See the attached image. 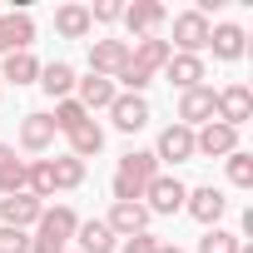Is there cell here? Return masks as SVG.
I'll return each instance as SVG.
<instances>
[{
    "mask_svg": "<svg viewBox=\"0 0 253 253\" xmlns=\"http://www.w3.org/2000/svg\"><path fill=\"white\" fill-rule=\"evenodd\" d=\"M154 174H159V159L149 149H129L114 169V204H139L144 189L154 184Z\"/></svg>",
    "mask_w": 253,
    "mask_h": 253,
    "instance_id": "cell-1",
    "label": "cell"
},
{
    "mask_svg": "<svg viewBox=\"0 0 253 253\" xmlns=\"http://www.w3.org/2000/svg\"><path fill=\"white\" fill-rule=\"evenodd\" d=\"M213 119L228 124V129H243V124L253 119V89H248V84H228V89H218Z\"/></svg>",
    "mask_w": 253,
    "mask_h": 253,
    "instance_id": "cell-2",
    "label": "cell"
},
{
    "mask_svg": "<svg viewBox=\"0 0 253 253\" xmlns=\"http://www.w3.org/2000/svg\"><path fill=\"white\" fill-rule=\"evenodd\" d=\"M209 15H199V10H184V15H174V40L169 45H179L174 55H199V50H209Z\"/></svg>",
    "mask_w": 253,
    "mask_h": 253,
    "instance_id": "cell-3",
    "label": "cell"
},
{
    "mask_svg": "<svg viewBox=\"0 0 253 253\" xmlns=\"http://www.w3.org/2000/svg\"><path fill=\"white\" fill-rule=\"evenodd\" d=\"M124 65H129V40H94L89 45V75L114 80Z\"/></svg>",
    "mask_w": 253,
    "mask_h": 253,
    "instance_id": "cell-4",
    "label": "cell"
},
{
    "mask_svg": "<svg viewBox=\"0 0 253 253\" xmlns=\"http://www.w3.org/2000/svg\"><path fill=\"white\" fill-rule=\"evenodd\" d=\"M169 55H174V45H169V40H159V35H144V40H134V45H129V65H134L139 75H149V80L169 65Z\"/></svg>",
    "mask_w": 253,
    "mask_h": 253,
    "instance_id": "cell-5",
    "label": "cell"
},
{
    "mask_svg": "<svg viewBox=\"0 0 253 253\" xmlns=\"http://www.w3.org/2000/svg\"><path fill=\"white\" fill-rule=\"evenodd\" d=\"M238 149V129H228V124H218V119H209L204 129L194 134V154H209V159H228Z\"/></svg>",
    "mask_w": 253,
    "mask_h": 253,
    "instance_id": "cell-6",
    "label": "cell"
},
{
    "mask_svg": "<svg viewBox=\"0 0 253 253\" xmlns=\"http://www.w3.org/2000/svg\"><path fill=\"white\" fill-rule=\"evenodd\" d=\"M144 199H149V204H144L149 213H179L184 199H189V189H184L179 179H169V174H154V184L144 189Z\"/></svg>",
    "mask_w": 253,
    "mask_h": 253,
    "instance_id": "cell-7",
    "label": "cell"
},
{
    "mask_svg": "<svg viewBox=\"0 0 253 253\" xmlns=\"http://www.w3.org/2000/svg\"><path fill=\"white\" fill-rule=\"evenodd\" d=\"M40 213H45V204L35 194H5L0 199V223L5 228H30V223H40Z\"/></svg>",
    "mask_w": 253,
    "mask_h": 253,
    "instance_id": "cell-8",
    "label": "cell"
},
{
    "mask_svg": "<svg viewBox=\"0 0 253 253\" xmlns=\"http://www.w3.org/2000/svg\"><path fill=\"white\" fill-rule=\"evenodd\" d=\"M213 104H218V94H213L209 84L184 89V94H179V124H184V129H194V124H209V119H213Z\"/></svg>",
    "mask_w": 253,
    "mask_h": 253,
    "instance_id": "cell-9",
    "label": "cell"
},
{
    "mask_svg": "<svg viewBox=\"0 0 253 253\" xmlns=\"http://www.w3.org/2000/svg\"><path fill=\"white\" fill-rule=\"evenodd\" d=\"M109 114H114V129L134 134V129H144V124H149V99H144V94H114Z\"/></svg>",
    "mask_w": 253,
    "mask_h": 253,
    "instance_id": "cell-10",
    "label": "cell"
},
{
    "mask_svg": "<svg viewBox=\"0 0 253 253\" xmlns=\"http://www.w3.org/2000/svg\"><path fill=\"white\" fill-rule=\"evenodd\" d=\"M184 209L199 218V223H209V228H218V218H223V209H228V199L213 189V184H204V189H189V199H184Z\"/></svg>",
    "mask_w": 253,
    "mask_h": 253,
    "instance_id": "cell-11",
    "label": "cell"
},
{
    "mask_svg": "<svg viewBox=\"0 0 253 253\" xmlns=\"http://www.w3.org/2000/svg\"><path fill=\"white\" fill-rule=\"evenodd\" d=\"M104 223L114 238H134V233H149V209L144 204H114Z\"/></svg>",
    "mask_w": 253,
    "mask_h": 253,
    "instance_id": "cell-12",
    "label": "cell"
},
{
    "mask_svg": "<svg viewBox=\"0 0 253 253\" xmlns=\"http://www.w3.org/2000/svg\"><path fill=\"white\" fill-rule=\"evenodd\" d=\"M35 40V20L20 10V15H0V55H15V50H30Z\"/></svg>",
    "mask_w": 253,
    "mask_h": 253,
    "instance_id": "cell-13",
    "label": "cell"
},
{
    "mask_svg": "<svg viewBox=\"0 0 253 253\" xmlns=\"http://www.w3.org/2000/svg\"><path fill=\"white\" fill-rule=\"evenodd\" d=\"M154 159H169V164H184L194 159V129H184V124H169V129L159 134V149Z\"/></svg>",
    "mask_w": 253,
    "mask_h": 253,
    "instance_id": "cell-14",
    "label": "cell"
},
{
    "mask_svg": "<svg viewBox=\"0 0 253 253\" xmlns=\"http://www.w3.org/2000/svg\"><path fill=\"white\" fill-rule=\"evenodd\" d=\"M124 25L144 40V35H154L164 25V5H159V0H134V5H124Z\"/></svg>",
    "mask_w": 253,
    "mask_h": 253,
    "instance_id": "cell-15",
    "label": "cell"
},
{
    "mask_svg": "<svg viewBox=\"0 0 253 253\" xmlns=\"http://www.w3.org/2000/svg\"><path fill=\"white\" fill-rule=\"evenodd\" d=\"M55 119L50 114H25V124H20V144L30 149V154H45L50 144H55Z\"/></svg>",
    "mask_w": 253,
    "mask_h": 253,
    "instance_id": "cell-16",
    "label": "cell"
},
{
    "mask_svg": "<svg viewBox=\"0 0 253 253\" xmlns=\"http://www.w3.org/2000/svg\"><path fill=\"white\" fill-rule=\"evenodd\" d=\"M164 80L179 84V89H199V84H204V60H199V55H169Z\"/></svg>",
    "mask_w": 253,
    "mask_h": 253,
    "instance_id": "cell-17",
    "label": "cell"
},
{
    "mask_svg": "<svg viewBox=\"0 0 253 253\" xmlns=\"http://www.w3.org/2000/svg\"><path fill=\"white\" fill-rule=\"evenodd\" d=\"M75 238H80V253H114V248H119V238L109 233V223H104V218L80 223V228H75Z\"/></svg>",
    "mask_w": 253,
    "mask_h": 253,
    "instance_id": "cell-18",
    "label": "cell"
},
{
    "mask_svg": "<svg viewBox=\"0 0 253 253\" xmlns=\"http://www.w3.org/2000/svg\"><path fill=\"white\" fill-rule=\"evenodd\" d=\"M80 84V104H84V114H94V109H109L114 104V80H99V75H89V80H75Z\"/></svg>",
    "mask_w": 253,
    "mask_h": 253,
    "instance_id": "cell-19",
    "label": "cell"
},
{
    "mask_svg": "<svg viewBox=\"0 0 253 253\" xmlns=\"http://www.w3.org/2000/svg\"><path fill=\"white\" fill-rule=\"evenodd\" d=\"M40 89L60 104V99H70V89H75V70L65 65V60H55V65H45L40 70Z\"/></svg>",
    "mask_w": 253,
    "mask_h": 253,
    "instance_id": "cell-20",
    "label": "cell"
},
{
    "mask_svg": "<svg viewBox=\"0 0 253 253\" xmlns=\"http://www.w3.org/2000/svg\"><path fill=\"white\" fill-rule=\"evenodd\" d=\"M89 25H94V20H89L84 5H60V10H55V30H60L65 40H84Z\"/></svg>",
    "mask_w": 253,
    "mask_h": 253,
    "instance_id": "cell-21",
    "label": "cell"
},
{
    "mask_svg": "<svg viewBox=\"0 0 253 253\" xmlns=\"http://www.w3.org/2000/svg\"><path fill=\"white\" fill-rule=\"evenodd\" d=\"M99 149H104V129H99L94 119H84L80 129H70V154H75V159H89V154H99Z\"/></svg>",
    "mask_w": 253,
    "mask_h": 253,
    "instance_id": "cell-22",
    "label": "cell"
},
{
    "mask_svg": "<svg viewBox=\"0 0 253 253\" xmlns=\"http://www.w3.org/2000/svg\"><path fill=\"white\" fill-rule=\"evenodd\" d=\"M0 75H5L10 84H35L40 80V60L30 50H15V55H5V70H0Z\"/></svg>",
    "mask_w": 253,
    "mask_h": 253,
    "instance_id": "cell-23",
    "label": "cell"
},
{
    "mask_svg": "<svg viewBox=\"0 0 253 253\" xmlns=\"http://www.w3.org/2000/svg\"><path fill=\"white\" fill-rule=\"evenodd\" d=\"M209 50H213L218 60H238V55H243V30H238V25H213V30H209Z\"/></svg>",
    "mask_w": 253,
    "mask_h": 253,
    "instance_id": "cell-24",
    "label": "cell"
},
{
    "mask_svg": "<svg viewBox=\"0 0 253 253\" xmlns=\"http://www.w3.org/2000/svg\"><path fill=\"white\" fill-rule=\"evenodd\" d=\"M75 228H80V213H75V209H65V204L40 213V233H55V238H65V243H70V238H75Z\"/></svg>",
    "mask_w": 253,
    "mask_h": 253,
    "instance_id": "cell-25",
    "label": "cell"
},
{
    "mask_svg": "<svg viewBox=\"0 0 253 253\" xmlns=\"http://www.w3.org/2000/svg\"><path fill=\"white\" fill-rule=\"evenodd\" d=\"M50 169H55V189H80L84 184V159H75V154L50 159Z\"/></svg>",
    "mask_w": 253,
    "mask_h": 253,
    "instance_id": "cell-26",
    "label": "cell"
},
{
    "mask_svg": "<svg viewBox=\"0 0 253 253\" xmlns=\"http://www.w3.org/2000/svg\"><path fill=\"white\" fill-rule=\"evenodd\" d=\"M50 119H55V129H60V134H70V129H80L89 114H84V104H80V99H60Z\"/></svg>",
    "mask_w": 253,
    "mask_h": 253,
    "instance_id": "cell-27",
    "label": "cell"
},
{
    "mask_svg": "<svg viewBox=\"0 0 253 253\" xmlns=\"http://www.w3.org/2000/svg\"><path fill=\"white\" fill-rule=\"evenodd\" d=\"M243 243H238V233H228V228H209L204 238H199V253H238Z\"/></svg>",
    "mask_w": 253,
    "mask_h": 253,
    "instance_id": "cell-28",
    "label": "cell"
},
{
    "mask_svg": "<svg viewBox=\"0 0 253 253\" xmlns=\"http://www.w3.org/2000/svg\"><path fill=\"white\" fill-rule=\"evenodd\" d=\"M228 179H233L238 189H253V154L233 149V154H228Z\"/></svg>",
    "mask_w": 253,
    "mask_h": 253,
    "instance_id": "cell-29",
    "label": "cell"
},
{
    "mask_svg": "<svg viewBox=\"0 0 253 253\" xmlns=\"http://www.w3.org/2000/svg\"><path fill=\"white\" fill-rule=\"evenodd\" d=\"M5 194H25V164L10 159V164H0V199Z\"/></svg>",
    "mask_w": 253,
    "mask_h": 253,
    "instance_id": "cell-30",
    "label": "cell"
},
{
    "mask_svg": "<svg viewBox=\"0 0 253 253\" xmlns=\"http://www.w3.org/2000/svg\"><path fill=\"white\" fill-rule=\"evenodd\" d=\"M0 253H30V233H25V228H5V223H0Z\"/></svg>",
    "mask_w": 253,
    "mask_h": 253,
    "instance_id": "cell-31",
    "label": "cell"
},
{
    "mask_svg": "<svg viewBox=\"0 0 253 253\" xmlns=\"http://www.w3.org/2000/svg\"><path fill=\"white\" fill-rule=\"evenodd\" d=\"M119 253H159V238L154 233H134V238H124Z\"/></svg>",
    "mask_w": 253,
    "mask_h": 253,
    "instance_id": "cell-32",
    "label": "cell"
},
{
    "mask_svg": "<svg viewBox=\"0 0 253 253\" xmlns=\"http://www.w3.org/2000/svg\"><path fill=\"white\" fill-rule=\"evenodd\" d=\"M119 15H124V5H119V0H99V5L89 10V20H104V25H109V20H119Z\"/></svg>",
    "mask_w": 253,
    "mask_h": 253,
    "instance_id": "cell-33",
    "label": "cell"
},
{
    "mask_svg": "<svg viewBox=\"0 0 253 253\" xmlns=\"http://www.w3.org/2000/svg\"><path fill=\"white\" fill-rule=\"evenodd\" d=\"M10 159H15V149H10V144H0V164H10Z\"/></svg>",
    "mask_w": 253,
    "mask_h": 253,
    "instance_id": "cell-34",
    "label": "cell"
},
{
    "mask_svg": "<svg viewBox=\"0 0 253 253\" xmlns=\"http://www.w3.org/2000/svg\"><path fill=\"white\" fill-rule=\"evenodd\" d=\"M159 253H184V248H174V243H159Z\"/></svg>",
    "mask_w": 253,
    "mask_h": 253,
    "instance_id": "cell-35",
    "label": "cell"
}]
</instances>
